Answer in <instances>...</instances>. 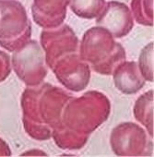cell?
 Segmentation results:
<instances>
[{
	"mask_svg": "<svg viewBox=\"0 0 154 157\" xmlns=\"http://www.w3.org/2000/svg\"><path fill=\"white\" fill-rule=\"evenodd\" d=\"M110 104L107 98L99 93L90 92L81 98H70L63 110L65 128H57L53 134L76 130L84 137L91 134L109 116Z\"/></svg>",
	"mask_w": 154,
	"mask_h": 157,
	"instance_id": "cell-1",
	"label": "cell"
},
{
	"mask_svg": "<svg viewBox=\"0 0 154 157\" xmlns=\"http://www.w3.org/2000/svg\"><path fill=\"white\" fill-rule=\"evenodd\" d=\"M80 56L92 68L103 75H110L125 61L124 47L104 28L96 26L83 35L80 45Z\"/></svg>",
	"mask_w": 154,
	"mask_h": 157,
	"instance_id": "cell-2",
	"label": "cell"
},
{
	"mask_svg": "<svg viewBox=\"0 0 154 157\" xmlns=\"http://www.w3.org/2000/svg\"><path fill=\"white\" fill-rule=\"evenodd\" d=\"M32 24L24 7L16 0H0V45L16 51L31 40Z\"/></svg>",
	"mask_w": 154,
	"mask_h": 157,
	"instance_id": "cell-3",
	"label": "cell"
},
{
	"mask_svg": "<svg viewBox=\"0 0 154 157\" xmlns=\"http://www.w3.org/2000/svg\"><path fill=\"white\" fill-rule=\"evenodd\" d=\"M79 44L78 37L66 24L53 29H44L41 33V46L50 67L64 56L78 53Z\"/></svg>",
	"mask_w": 154,
	"mask_h": 157,
	"instance_id": "cell-4",
	"label": "cell"
},
{
	"mask_svg": "<svg viewBox=\"0 0 154 157\" xmlns=\"http://www.w3.org/2000/svg\"><path fill=\"white\" fill-rule=\"evenodd\" d=\"M44 56L42 46L30 40L21 48L17 49L13 56L14 67H19L18 75H23L24 82L30 85L39 84L46 75Z\"/></svg>",
	"mask_w": 154,
	"mask_h": 157,
	"instance_id": "cell-5",
	"label": "cell"
},
{
	"mask_svg": "<svg viewBox=\"0 0 154 157\" xmlns=\"http://www.w3.org/2000/svg\"><path fill=\"white\" fill-rule=\"evenodd\" d=\"M58 81L67 89L80 92L90 81V67L78 53H73L56 61L51 67Z\"/></svg>",
	"mask_w": 154,
	"mask_h": 157,
	"instance_id": "cell-6",
	"label": "cell"
},
{
	"mask_svg": "<svg viewBox=\"0 0 154 157\" xmlns=\"http://www.w3.org/2000/svg\"><path fill=\"white\" fill-rule=\"evenodd\" d=\"M111 145L117 155H140L146 153L143 148H147V136L139 126L134 123H123L114 128Z\"/></svg>",
	"mask_w": 154,
	"mask_h": 157,
	"instance_id": "cell-7",
	"label": "cell"
},
{
	"mask_svg": "<svg viewBox=\"0 0 154 157\" xmlns=\"http://www.w3.org/2000/svg\"><path fill=\"white\" fill-rule=\"evenodd\" d=\"M96 24L107 30L115 38H123L132 31L134 19L130 9L126 4L110 1L96 18Z\"/></svg>",
	"mask_w": 154,
	"mask_h": 157,
	"instance_id": "cell-8",
	"label": "cell"
},
{
	"mask_svg": "<svg viewBox=\"0 0 154 157\" xmlns=\"http://www.w3.org/2000/svg\"><path fill=\"white\" fill-rule=\"evenodd\" d=\"M70 0H33L32 18L43 29H53L64 23Z\"/></svg>",
	"mask_w": 154,
	"mask_h": 157,
	"instance_id": "cell-9",
	"label": "cell"
},
{
	"mask_svg": "<svg viewBox=\"0 0 154 157\" xmlns=\"http://www.w3.org/2000/svg\"><path fill=\"white\" fill-rule=\"evenodd\" d=\"M115 87L122 93L132 94L138 92L145 84L136 62H122L114 70Z\"/></svg>",
	"mask_w": 154,
	"mask_h": 157,
	"instance_id": "cell-10",
	"label": "cell"
},
{
	"mask_svg": "<svg viewBox=\"0 0 154 157\" xmlns=\"http://www.w3.org/2000/svg\"><path fill=\"white\" fill-rule=\"evenodd\" d=\"M134 115L143 126L150 137H153V90L141 95L136 102Z\"/></svg>",
	"mask_w": 154,
	"mask_h": 157,
	"instance_id": "cell-11",
	"label": "cell"
},
{
	"mask_svg": "<svg viewBox=\"0 0 154 157\" xmlns=\"http://www.w3.org/2000/svg\"><path fill=\"white\" fill-rule=\"evenodd\" d=\"M105 5V0H70L69 3V7L74 14L87 20L97 18Z\"/></svg>",
	"mask_w": 154,
	"mask_h": 157,
	"instance_id": "cell-12",
	"label": "cell"
},
{
	"mask_svg": "<svg viewBox=\"0 0 154 157\" xmlns=\"http://www.w3.org/2000/svg\"><path fill=\"white\" fill-rule=\"evenodd\" d=\"M133 19L143 26H153V0H132Z\"/></svg>",
	"mask_w": 154,
	"mask_h": 157,
	"instance_id": "cell-13",
	"label": "cell"
},
{
	"mask_svg": "<svg viewBox=\"0 0 154 157\" xmlns=\"http://www.w3.org/2000/svg\"><path fill=\"white\" fill-rule=\"evenodd\" d=\"M137 67L144 80L153 82V42L148 44L142 49Z\"/></svg>",
	"mask_w": 154,
	"mask_h": 157,
	"instance_id": "cell-14",
	"label": "cell"
}]
</instances>
